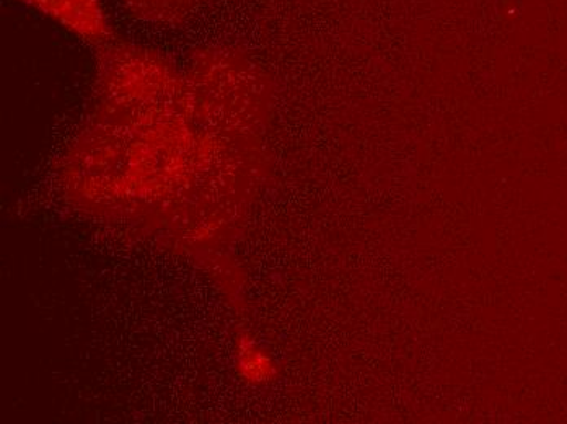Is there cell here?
Masks as SVG:
<instances>
[{
	"mask_svg": "<svg viewBox=\"0 0 567 424\" xmlns=\"http://www.w3.org/2000/svg\"><path fill=\"white\" fill-rule=\"evenodd\" d=\"M235 368L247 384H271L278 378V364L271 354L247 333H240L235 341Z\"/></svg>",
	"mask_w": 567,
	"mask_h": 424,
	"instance_id": "2",
	"label": "cell"
},
{
	"mask_svg": "<svg viewBox=\"0 0 567 424\" xmlns=\"http://www.w3.org/2000/svg\"><path fill=\"white\" fill-rule=\"evenodd\" d=\"M134 13L152 22L178 23L188 19L207 0H127Z\"/></svg>",
	"mask_w": 567,
	"mask_h": 424,
	"instance_id": "3",
	"label": "cell"
},
{
	"mask_svg": "<svg viewBox=\"0 0 567 424\" xmlns=\"http://www.w3.org/2000/svg\"><path fill=\"white\" fill-rule=\"evenodd\" d=\"M86 41L105 40L109 22L100 0H22Z\"/></svg>",
	"mask_w": 567,
	"mask_h": 424,
	"instance_id": "1",
	"label": "cell"
}]
</instances>
